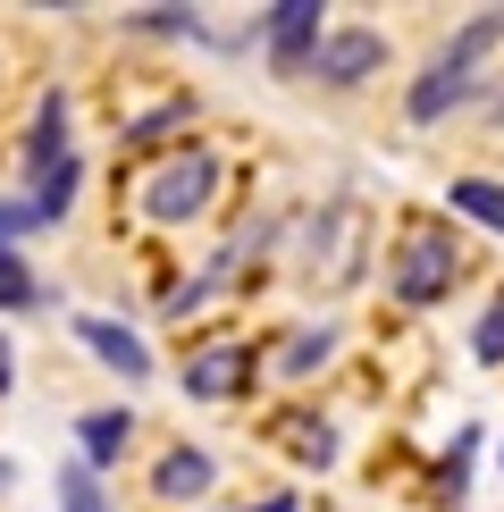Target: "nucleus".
<instances>
[{"label":"nucleus","instance_id":"obj_2","mask_svg":"<svg viewBox=\"0 0 504 512\" xmlns=\"http://www.w3.org/2000/svg\"><path fill=\"white\" fill-rule=\"evenodd\" d=\"M210 185H219V152H177L152 185H143V219L152 227H185L210 202Z\"/></svg>","mask_w":504,"mask_h":512},{"label":"nucleus","instance_id":"obj_17","mask_svg":"<svg viewBox=\"0 0 504 512\" xmlns=\"http://www.w3.org/2000/svg\"><path fill=\"white\" fill-rule=\"evenodd\" d=\"M17 227H34V219H26V202H0V236H17Z\"/></svg>","mask_w":504,"mask_h":512},{"label":"nucleus","instance_id":"obj_1","mask_svg":"<svg viewBox=\"0 0 504 512\" xmlns=\"http://www.w3.org/2000/svg\"><path fill=\"white\" fill-rule=\"evenodd\" d=\"M34 185H26V219L34 227H51V219H68V202H76V152H68V93H42V118H34Z\"/></svg>","mask_w":504,"mask_h":512},{"label":"nucleus","instance_id":"obj_6","mask_svg":"<svg viewBox=\"0 0 504 512\" xmlns=\"http://www.w3.org/2000/svg\"><path fill=\"white\" fill-rule=\"evenodd\" d=\"M244 387H252V353H244V345H210L194 370H185V395H202V403L244 395Z\"/></svg>","mask_w":504,"mask_h":512},{"label":"nucleus","instance_id":"obj_11","mask_svg":"<svg viewBox=\"0 0 504 512\" xmlns=\"http://www.w3.org/2000/svg\"><path fill=\"white\" fill-rule=\"evenodd\" d=\"M328 353H336V336H328V328H303V336H286V353H278V378H311Z\"/></svg>","mask_w":504,"mask_h":512},{"label":"nucleus","instance_id":"obj_5","mask_svg":"<svg viewBox=\"0 0 504 512\" xmlns=\"http://www.w3.org/2000/svg\"><path fill=\"white\" fill-rule=\"evenodd\" d=\"M320 0H278L269 9V68L278 76H303L311 68V51H320Z\"/></svg>","mask_w":504,"mask_h":512},{"label":"nucleus","instance_id":"obj_19","mask_svg":"<svg viewBox=\"0 0 504 512\" xmlns=\"http://www.w3.org/2000/svg\"><path fill=\"white\" fill-rule=\"evenodd\" d=\"M0 395H9V345H0Z\"/></svg>","mask_w":504,"mask_h":512},{"label":"nucleus","instance_id":"obj_18","mask_svg":"<svg viewBox=\"0 0 504 512\" xmlns=\"http://www.w3.org/2000/svg\"><path fill=\"white\" fill-rule=\"evenodd\" d=\"M244 512H294V496H269V504H244Z\"/></svg>","mask_w":504,"mask_h":512},{"label":"nucleus","instance_id":"obj_12","mask_svg":"<svg viewBox=\"0 0 504 512\" xmlns=\"http://www.w3.org/2000/svg\"><path fill=\"white\" fill-rule=\"evenodd\" d=\"M59 512H110V496H101V479L84 471V462L59 471Z\"/></svg>","mask_w":504,"mask_h":512},{"label":"nucleus","instance_id":"obj_3","mask_svg":"<svg viewBox=\"0 0 504 512\" xmlns=\"http://www.w3.org/2000/svg\"><path fill=\"white\" fill-rule=\"evenodd\" d=\"M454 269H462V252L446 227H412L404 252H395V294L404 303H437V294H454Z\"/></svg>","mask_w":504,"mask_h":512},{"label":"nucleus","instance_id":"obj_16","mask_svg":"<svg viewBox=\"0 0 504 512\" xmlns=\"http://www.w3.org/2000/svg\"><path fill=\"white\" fill-rule=\"evenodd\" d=\"M135 26L143 34H177V26H194V17H185V9H135Z\"/></svg>","mask_w":504,"mask_h":512},{"label":"nucleus","instance_id":"obj_20","mask_svg":"<svg viewBox=\"0 0 504 512\" xmlns=\"http://www.w3.org/2000/svg\"><path fill=\"white\" fill-rule=\"evenodd\" d=\"M0 479H9V462H0Z\"/></svg>","mask_w":504,"mask_h":512},{"label":"nucleus","instance_id":"obj_15","mask_svg":"<svg viewBox=\"0 0 504 512\" xmlns=\"http://www.w3.org/2000/svg\"><path fill=\"white\" fill-rule=\"evenodd\" d=\"M177 118H185V101H160V110H143L135 126H126V143H152L160 126H177Z\"/></svg>","mask_w":504,"mask_h":512},{"label":"nucleus","instance_id":"obj_13","mask_svg":"<svg viewBox=\"0 0 504 512\" xmlns=\"http://www.w3.org/2000/svg\"><path fill=\"white\" fill-rule=\"evenodd\" d=\"M26 303H34V269L17 252H0V311H26Z\"/></svg>","mask_w":504,"mask_h":512},{"label":"nucleus","instance_id":"obj_7","mask_svg":"<svg viewBox=\"0 0 504 512\" xmlns=\"http://www.w3.org/2000/svg\"><path fill=\"white\" fill-rule=\"evenodd\" d=\"M76 336L93 345V361H110V370H126V378H152V353L135 345V328H118V319H93V311H84Z\"/></svg>","mask_w":504,"mask_h":512},{"label":"nucleus","instance_id":"obj_8","mask_svg":"<svg viewBox=\"0 0 504 512\" xmlns=\"http://www.w3.org/2000/svg\"><path fill=\"white\" fill-rule=\"evenodd\" d=\"M126 437H135V412H84L76 420V445H84V471H110V462L126 454Z\"/></svg>","mask_w":504,"mask_h":512},{"label":"nucleus","instance_id":"obj_14","mask_svg":"<svg viewBox=\"0 0 504 512\" xmlns=\"http://www.w3.org/2000/svg\"><path fill=\"white\" fill-rule=\"evenodd\" d=\"M471 353L488 361V370L504 361V294H496V311H488V319H479V328H471Z\"/></svg>","mask_w":504,"mask_h":512},{"label":"nucleus","instance_id":"obj_10","mask_svg":"<svg viewBox=\"0 0 504 512\" xmlns=\"http://www.w3.org/2000/svg\"><path fill=\"white\" fill-rule=\"evenodd\" d=\"M446 202L462 210V219H479L488 236H504V185H496V177H454V194H446Z\"/></svg>","mask_w":504,"mask_h":512},{"label":"nucleus","instance_id":"obj_9","mask_svg":"<svg viewBox=\"0 0 504 512\" xmlns=\"http://www.w3.org/2000/svg\"><path fill=\"white\" fill-rule=\"evenodd\" d=\"M152 487H160L168 504H194L202 487H210V454H202V445H177V454H168L160 471H152Z\"/></svg>","mask_w":504,"mask_h":512},{"label":"nucleus","instance_id":"obj_4","mask_svg":"<svg viewBox=\"0 0 504 512\" xmlns=\"http://www.w3.org/2000/svg\"><path fill=\"white\" fill-rule=\"evenodd\" d=\"M387 68V34H370V26H336L320 34V51H311V76L320 84H362Z\"/></svg>","mask_w":504,"mask_h":512}]
</instances>
